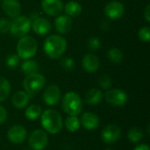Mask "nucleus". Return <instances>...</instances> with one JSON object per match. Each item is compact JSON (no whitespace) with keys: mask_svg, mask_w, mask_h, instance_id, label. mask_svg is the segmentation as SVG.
I'll return each mask as SVG.
<instances>
[{"mask_svg":"<svg viewBox=\"0 0 150 150\" xmlns=\"http://www.w3.org/2000/svg\"><path fill=\"white\" fill-rule=\"evenodd\" d=\"M68 47L67 40L64 37L58 34H53L46 38L43 48L46 54L51 59L60 58Z\"/></svg>","mask_w":150,"mask_h":150,"instance_id":"obj_1","label":"nucleus"},{"mask_svg":"<svg viewBox=\"0 0 150 150\" xmlns=\"http://www.w3.org/2000/svg\"><path fill=\"white\" fill-rule=\"evenodd\" d=\"M41 125L48 133L58 134L62 128V116L57 111L47 109L41 113Z\"/></svg>","mask_w":150,"mask_h":150,"instance_id":"obj_2","label":"nucleus"},{"mask_svg":"<svg viewBox=\"0 0 150 150\" xmlns=\"http://www.w3.org/2000/svg\"><path fill=\"white\" fill-rule=\"evenodd\" d=\"M38 50V44L31 36L25 35L21 37L17 44V54L19 58L28 60L33 58Z\"/></svg>","mask_w":150,"mask_h":150,"instance_id":"obj_3","label":"nucleus"},{"mask_svg":"<svg viewBox=\"0 0 150 150\" xmlns=\"http://www.w3.org/2000/svg\"><path fill=\"white\" fill-rule=\"evenodd\" d=\"M62 109L71 116L80 114L83 110V102L80 96L74 91L66 93L62 98Z\"/></svg>","mask_w":150,"mask_h":150,"instance_id":"obj_4","label":"nucleus"},{"mask_svg":"<svg viewBox=\"0 0 150 150\" xmlns=\"http://www.w3.org/2000/svg\"><path fill=\"white\" fill-rule=\"evenodd\" d=\"M46 84V78L38 73L26 76L23 81V86L29 97H33L39 93Z\"/></svg>","mask_w":150,"mask_h":150,"instance_id":"obj_5","label":"nucleus"},{"mask_svg":"<svg viewBox=\"0 0 150 150\" xmlns=\"http://www.w3.org/2000/svg\"><path fill=\"white\" fill-rule=\"evenodd\" d=\"M31 19L25 16H18L11 21L10 33L18 38H21L26 35L31 30Z\"/></svg>","mask_w":150,"mask_h":150,"instance_id":"obj_6","label":"nucleus"},{"mask_svg":"<svg viewBox=\"0 0 150 150\" xmlns=\"http://www.w3.org/2000/svg\"><path fill=\"white\" fill-rule=\"evenodd\" d=\"M28 142L33 150H43L47 145L48 137L45 131L36 129L31 134Z\"/></svg>","mask_w":150,"mask_h":150,"instance_id":"obj_7","label":"nucleus"},{"mask_svg":"<svg viewBox=\"0 0 150 150\" xmlns=\"http://www.w3.org/2000/svg\"><path fill=\"white\" fill-rule=\"evenodd\" d=\"M106 102L113 106H122L127 104L128 100L127 94L120 89L109 90L105 95Z\"/></svg>","mask_w":150,"mask_h":150,"instance_id":"obj_8","label":"nucleus"},{"mask_svg":"<svg viewBox=\"0 0 150 150\" xmlns=\"http://www.w3.org/2000/svg\"><path fill=\"white\" fill-rule=\"evenodd\" d=\"M41 7L46 14L51 17L59 16L63 10L62 0H42Z\"/></svg>","mask_w":150,"mask_h":150,"instance_id":"obj_9","label":"nucleus"},{"mask_svg":"<svg viewBox=\"0 0 150 150\" xmlns=\"http://www.w3.org/2000/svg\"><path fill=\"white\" fill-rule=\"evenodd\" d=\"M124 11V4L119 1H111L105 7V13L111 19H118L121 18Z\"/></svg>","mask_w":150,"mask_h":150,"instance_id":"obj_10","label":"nucleus"},{"mask_svg":"<svg viewBox=\"0 0 150 150\" xmlns=\"http://www.w3.org/2000/svg\"><path fill=\"white\" fill-rule=\"evenodd\" d=\"M60 98H61V90L55 84H52L47 87L43 93L44 102L47 105L53 106L57 105L60 100Z\"/></svg>","mask_w":150,"mask_h":150,"instance_id":"obj_11","label":"nucleus"},{"mask_svg":"<svg viewBox=\"0 0 150 150\" xmlns=\"http://www.w3.org/2000/svg\"><path fill=\"white\" fill-rule=\"evenodd\" d=\"M121 134L120 128L116 125H108L102 131V139L104 142L112 144L117 142Z\"/></svg>","mask_w":150,"mask_h":150,"instance_id":"obj_12","label":"nucleus"},{"mask_svg":"<svg viewBox=\"0 0 150 150\" xmlns=\"http://www.w3.org/2000/svg\"><path fill=\"white\" fill-rule=\"evenodd\" d=\"M2 9L4 12L11 18L18 17L21 13V4L18 0H4Z\"/></svg>","mask_w":150,"mask_h":150,"instance_id":"obj_13","label":"nucleus"},{"mask_svg":"<svg viewBox=\"0 0 150 150\" xmlns=\"http://www.w3.org/2000/svg\"><path fill=\"white\" fill-rule=\"evenodd\" d=\"M31 27L36 34L41 36V35L47 34L50 32L51 24L47 18H41V17H37V18H33V20L31 24Z\"/></svg>","mask_w":150,"mask_h":150,"instance_id":"obj_14","label":"nucleus"},{"mask_svg":"<svg viewBox=\"0 0 150 150\" xmlns=\"http://www.w3.org/2000/svg\"><path fill=\"white\" fill-rule=\"evenodd\" d=\"M7 137L11 142L14 144H20L26 137V130L22 126H13L9 129Z\"/></svg>","mask_w":150,"mask_h":150,"instance_id":"obj_15","label":"nucleus"},{"mask_svg":"<svg viewBox=\"0 0 150 150\" xmlns=\"http://www.w3.org/2000/svg\"><path fill=\"white\" fill-rule=\"evenodd\" d=\"M73 25V22L70 17L67 15H59L54 20V26L56 31L61 34L69 33Z\"/></svg>","mask_w":150,"mask_h":150,"instance_id":"obj_16","label":"nucleus"},{"mask_svg":"<svg viewBox=\"0 0 150 150\" xmlns=\"http://www.w3.org/2000/svg\"><path fill=\"white\" fill-rule=\"evenodd\" d=\"M82 65L85 71L89 73H94L99 69L100 62L98 57L94 54H88L83 56Z\"/></svg>","mask_w":150,"mask_h":150,"instance_id":"obj_17","label":"nucleus"},{"mask_svg":"<svg viewBox=\"0 0 150 150\" xmlns=\"http://www.w3.org/2000/svg\"><path fill=\"white\" fill-rule=\"evenodd\" d=\"M81 123L83 127L87 130H93L96 129L99 125V119L98 117L91 112H87L83 114L81 118Z\"/></svg>","mask_w":150,"mask_h":150,"instance_id":"obj_18","label":"nucleus"},{"mask_svg":"<svg viewBox=\"0 0 150 150\" xmlns=\"http://www.w3.org/2000/svg\"><path fill=\"white\" fill-rule=\"evenodd\" d=\"M103 98V93L100 90L92 88L90 89L85 95V101L90 105H98Z\"/></svg>","mask_w":150,"mask_h":150,"instance_id":"obj_19","label":"nucleus"},{"mask_svg":"<svg viewBox=\"0 0 150 150\" xmlns=\"http://www.w3.org/2000/svg\"><path fill=\"white\" fill-rule=\"evenodd\" d=\"M30 97L25 91H18L12 97V104L18 109H22L29 103Z\"/></svg>","mask_w":150,"mask_h":150,"instance_id":"obj_20","label":"nucleus"},{"mask_svg":"<svg viewBox=\"0 0 150 150\" xmlns=\"http://www.w3.org/2000/svg\"><path fill=\"white\" fill-rule=\"evenodd\" d=\"M63 9H64L66 15L70 18L78 17L82 12V5L79 3L73 1V0L68 2L65 4V6H63Z\"/></svg>","mask_w":150,"mask_h":150,"instance_id":"obj_21","label":"nucleus"},{"mask_svg":"<svg viewBox=\"0 0 150 150\" xmlns=\"http://www.w3.org/2000/svg\"><path fill=\"white\" fill-rule=\"evenodd\" d=\"M39 69V65L38 63L31 59L25 60L22 64H21V70L25 76H29L32 74H35L38 72Z\"/></svg>","mask_w":150,"mask_h":150,"instance_id":"obj_22","label":"nucleus"},{"mask_svg":"<svg viewBox=\"0 0 150 150\" xmlns=\"http://www.w3.org/2000/svg\"><path fill=\"white\" fill-rule=\"evenodd\" d=\"M42 113L41 107L37 105H32L25 110V117L30 120H37Z\"/></svg>","mask_w":150,"mask_h":150,"instance_id":"obj_23","label":"nucleus"},{"mask_svg":"<svg viewBox=\"0 0 150 150\" xmlns=\"http://www.w3.org/2000/svg\"><path fill=\"white\" fill-rule=\"evenodd\" d=\"M11 92V84L4 77H0V102L5 100Z\"/></svg>","mask_w":150,"mask_h":150,"instance_id":"obj_24","label":"nucleus"},{"mask_svg":"<svg viewBox=\"0 0 150 150\" xmlns=\"http://www.w3.org/2000/svg\"><path fill=\"white\" fill-rule=\"evenodd\" d=\"M65 127L69 132H76L80 127V120L76 116L69 115L65 120Z\"/></svg>","mask_w":150,"mask_h":150,"instance_id":"obj_25","label":"nucleus"},{"mask_svg":"<svg viewBox=\"0 0 150 150\" xmlns=\"http://www.w3.org/2000/svg\"><path fill=\"white\" fill-rule=\"evenodd\" d=\"M143 137V132L141 128L139 127H133L129 130L127 134V138L128 140L133 142V143H137L139 142Z\"/></svg>","mask_w":150,"mask_h":150,"instance_id":"obj_26","label":"nucleus"},{"mask_svg":"<svg viewBox=\"0 0 150 150\" xmlns=\"http://www.w3.org/2000/svg\"><path fill=\"white\" fill-rule=\"evenodd\" d=\"M108 58L113 63H120L123 60V53L117 47H112L108 51Z\"/></svg>","mask_w":150,"mask_h":150,"instance_id":"obj_27","label":"nucleus"},{"mask_svg":"<svg viewBox=\"0 0 150 150\" xmlns=\"http://www.w3.org/2000/svg\"><path fill=\"white\" fill-rule=\"evenodd\" d=\"M60 64L62 68L66 71H71L75 68V61L70 57H63L61 60Z\"/></svg>","mask_w":150,"mask_h":150,"instance_id":"obj_28","label":"nucleus"},{"mask_svg":"<svg viewBox=\"0 0 150 150\" xmlns=\"http://www.w3.org/2000/svg\"><path fill=\"white\" fill-rule=\"evenodd\" d=\"M139 38L142 41L149 43L150 40L149 26H143L139 30Z\"/></svg>","mask_w":150,"mask_h":150,"instance_id":"obj_29","label":"nucleus"},{"mask_svg":"<svg viewBox=\"0 0 150 150\" xmlns=\"http://www.w3.org/2000/svg\"><path fill=\"white\" fill-rule=\"evenodd\" d=\"M98 83L104 90H108L112 86V79L108 75H102L98 79Z\"/></svg>","mask_w":150,"mask_h":150,"instance_id":"obj_30","label":"nucleus"},{"mask_svg":"<svg viewBox=\"0 0 150 150\" xmlns=\"http://www.w3.org/2000/svg\"><path fill=\"white\" fill-rule=\"evenodd\" d=\"M6 65L9 68H15L19 63V57L17 54H9L6 58Z\"/></svg>","mask_w":150,"mask_h":150,"instance_id":"obj_31","label":"nucleus"},{"mask_svg":"<svg viewBox=\"0 0 150 150\" xmlns=\"http://www.w3.org/2000/svg\"><path fill=\"white\" fill-rule=\"evenodd\" d=\"M101 46L100 40L98 37H91L88 40V47L91 51H97Z\"/></svg>","mask_w":150,"mask_h":150,"instance_id":"obj_32","label":"nucleus"},{"mask_svg":"<svg viewBox=\"0 0 150 150\" xmlns=\"http://www.w3.org/2000/svg\"><path fill=\"white\" fill-rule=\"evenodd\" d=\"M10 27H11V21L8 18H0V33H5L10 32Z\"/></svg>","mask_w":150,"mask_h":150,"instance_id":"obj_33","label":"nucleus"},{"mask_svg":"<svg viewBox=\"0 0 150 150\" xmlns=\"http://www.w3.org/2000/svg\"><path fill=\"white\" fill-rule=\"evenodd\" d=\"M6 119H7V112L4 106L0 105V125L4 124Z\"/></svg>","mask_w":150,"mask_h":150,"instance_id":"obj_34","label":"nucleus"},{"mask_svg":"<svg viewBox=\"0 0 150 150\" xmlns=\"http://www.w3.org/2000/svg\"><path fill=\"white\" fill-rule=\"evenodd\" d=\"M144 18L147 22H150V4H148L144 10Z\"/></svg>","mask_w":150,"mask_h":150,"instance_id":"obj_35","label":"nucleus"},{"mask_svg":"<svg viewBox=\"0 0 150 150\" xmlns=\"http://www.w3.org/2000/svg\"><path fill=\"white\" fill-rule=\"evenodd\" d=\"M134 150H150V148L146 144H141V145L136 146Z\"/></svg>","mask_w":150,"mask_h":150,"instance_id":"obj_36","label":"nucleus"},{"mask_svg":"<svg viewBox=\"0 0 150 150\" xmlns=\"http://www.w3.org/2000/svg\"><path fill=\"white\" fill-rule=\"evenodd\" d=\"M105 150H112V149H105Z\"/></svg>","mask_w":150,"mask_h":150,"instance_id":"obj_37","label":"nucleus"}]
</instances>
